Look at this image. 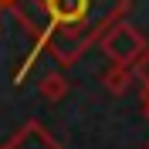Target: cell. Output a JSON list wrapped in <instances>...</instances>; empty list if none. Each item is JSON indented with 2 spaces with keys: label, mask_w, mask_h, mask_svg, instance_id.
Listing matches in <instances>:
<instances>
[{
  "label": "cell",
  "mask_w": 149,
  "mask_h": 149,
  "mask_svg": "<svg viewBox=\"0 0 149 149\" xmlns=\"http://www.w3.org/2000/svg\"><path fill=\"white\" fill-rule=\"evenodd\" d=\"M102 51L112 58V65L132 68L142 58V51H146V41H142V34L132 27V24L122 20V24H115V27L102 37Z\"/></svg>",
  "instance_id": "1"
},
{
  "label": "cell",
  "mask_w": 149,
  "mask_h": 149,
  "mask_svg": "<svg viewBox=\"0 0 149 149\" xmlns=\"http://www.w3.org/2000/svg\"><path fill=\"white\" fill-rule=\"evenodd\" d=\"M44 14L51 17V27L61 31H78L85 14H88V0H44Z\"/></svg>",
  "instance_id": "2"
},
{
  "label": "cell",
  "mask_w": 149,
  "mask_h": 149,
  "mask_svg": "<svg viewBox=\"0 0 149 149\" xmlns=\"http://www.w3.org/2000/svg\"><path fill=\"white\" fill-rule=\"evenodd\" d=\"M7 149H61V146H58V139L41 125V122L31 119L24 129H17V136L7 142Z\"/></svg>",
  "instance_id": "3"
},
{
  "label": "cell",
  "mask_w": 149,
  "mask_h": 149,
  "mask_svg": "<svg viewBox=\"0 0 149 149\" xmlns=\"http://www.w3.org/2000/svg\"><path fill=\"white\" fill-rule=\"evenodd\" d=\"M37 92L44 95L47 102H61V98L68 95V78H65L61 71H51V74H44V78H41Z\"/></svg>",
  "instance_id": "4"
},
{
  "label": "cell",
  "mask_w": 149,
  "mask_h": 149,
  "mask_svg": "<svg viewBox=\"0 0 149 149\" xmlns=\"http://www.w3.org/2000/svg\"><path fill=\"white\" fill-rule=\"evenodd\" d=\"M129 81H132V68H122V65H112L109 71L102 74V85L109 88L112 95H125Z\"/></svg>",
  "instance_id": "5"
},
{
  "label": "cell",
  "mask_w": 149,
  "mask_h": 149,
  "mask_svg": "<svg viewBox=\"0 0 149 149\" xmlns=\"http://www.w3.org/2000/svg\"><path fill=\"white\" fill-rule=\"evenodd\" d=\"M136 74H139V78H142V85L149 88V47L142 51V58H139V61H136Z\"/></svg>",
  "instance_id": "6"
},
{
  "label": "cell",
  "mask_w": 149,
  "mask_h": 149,
  "mask_svg": "<svg viewBox=\"0 0 149 149\" xmlns=\"http://www.w3.org/2000/svg\"><path fill=\"white\" fill-rule=\"evenodd\" d=\"M142 115L149 119V88H146V95H142Z\"/></svg>",
  "instance_id": "7"
},
{
  "label": "cell",
  "mask_w": 149,
  "mask_h": 149,
  "mask_svg": "<svg viewBox=\"0 0 149 149\" xmlns=\"http://www.w3.org/2000/svg\"><path fill=\"white\" fill-rule=\"evenodd\" d=\"M0 7H17V0H0Z\"/></svg>",
  "instance_id": "8"
},
{
  "label": "cell",
  "mask_w": 149,
  "mask_h": 149,
  "mask_svg": "<svg viewBox=\"0 0 149 149\" xmlns=\"http://www.w3.org/2000/svg\"><path fill=\"white\" fill-rule=\"evenodd\" d=\"M0 149H7V146H0Z\"/></svg>",
  "instance_id": "9"
}]
</instances>
